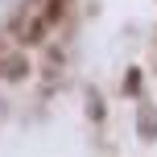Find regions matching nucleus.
Masks as SVG:
<instances>
[{
	"mask_svg": "<svg viewBox=\"0 0 157 157\" xmlns=\"http://www.w3.org/2000/svg\"><path fill=\"white\" fill-rule=\"evenodd\" d=\"M0 75L4 78H25L29 75V62H25L21 54H8V58H0Z\"/></svg>",
	"mask_w": 157,
	"mask_h": 157,
	"instance_id": "f257e3e1",
	"label": "nucleus"
},
{
	"mask_svg": "<svg viewBox=\"0 0 157 157\" xmlns=\"http://www.w3.org/2000/svg\"><path fill=\"white\" fill-rule=\"evenodd\" d=\"M62 13H66V0H50L46 13H41V21H46V25H58V21H62Z\"/></svg>",
	"mask_w": 157,
	"mask_h": 157,
	"instance_id": "f03ea898",
	"label": "nucleus"
},
{
	"mask_svg": "<svg viewBox=\"0 0 157 157\" xmlns=\"http://www.w3.org/2000/svg\"><path fill=\"white\" fill-rule=\"evenodd\" d=\"M46 29H50V25L41 21V17H37V21H29V29H25V41H29V46H37V41L46 37Z\"/></svg>",
	"mask_w": 157,
	"mask_h": 157,
	"instance_id": "7ed1b4c3",
	"label": "nucleus"
},
{
	"mask_svg": "<svg viewBox=\"0 0 157 157\" xmlns=\"http://www.w3.org/2000/svg\"><path fill=\"white\" fill-rule=\"evenodd\" d=\"M136 87H141V78H136V75H128V78H124V91H128V95H136Z\"/></svg>",
	"mask_w": 157,
	"mask_h": 157,
	"instance_id": "20e7f679",
	"label": "nucleus"
}]
</instances>
